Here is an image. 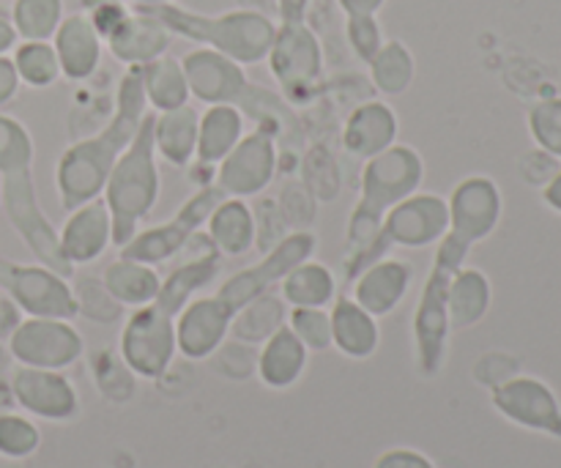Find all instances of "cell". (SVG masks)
Masks as SVG:
<instances>
[{
	"mask_svg": "<svg viewBox=\"0 0 561 468\" xmlns=\"http://www.w3.org/2000/svg\"><path fill=\"white\" fill-rule=\"evenodd\" d=\"M60 252L71 266H91L113 247V217L104 197L71 208L58 233Z\"/></svg>",
	"mask_w": 561,
	"mask_h": 468,
	"instance_id": "18",
	"label": "cell"
},
{
	"mask_svg": "<svg viewBox=\"0 0 561 468\" xmlns=\"http://www.w3.org/2000/svg\"><path fill=\"white\" fill-rule=\"evenodd\" d=\"M222 201L225 192L217 184L201 186V192H195L170 222L157 225V228L137 230L135 239L121 247V258L148 263V266H162L170 258L184 252L192 236L206 225V219L211 217V212Z\"/></svg>",
	"mask_w": 561,
	"mask_h": 468,
	"instance_id": "9",
	"label": "cell"
},
{
	"mask_svg": "<svg viewBox=\"0 0 561 468\" xmlns=\"http://www.w3.org/2000/svg\"><path fill=\"white\" fill-rule=\"evenodd\" d=\"M102 283L124 310L126 307L137 310V307H146L157 301L162 277H159L157 266H148V263L129 261V258L118 255L115 261L107 263V269L102 274Z\"/></svg>",
	"mask_w": 561,
	"mask_h": 468,
	"instance_id": "29",
	"label": "cell"
},
{
	"mask_svg": "<svg viewBox=\"0 0 561 468\" xmlns=\"http://www.w3.org/2000/svg\"><path fill=\"white\" fill-rule=\"evenodd\" d=\"M252 212H255V244H257V250H261V252L274 250V247H277L279 241H283L285 236L290 233V228L285 225L283 212H279L277 201L266 197V201H261V206L252 208Z\"/></svg>",
	"mask_w": 561,
	"mask_h": 468,
	"instance_id": "45",
	"label": "cell"
},
{
	"mask_svg": "<svg viewBox=\"0 0 561 468\" xmlns=\"http://www.w3.org/2000/svg\"><path fill=\"white\" fill-rule=\"evenodd\" d=\"M301 184L310 190V195L318 203H332L340 197L343 175H340L337 159L332 157L327 146L307 148L305 159H301Z\"/></svg>",
	"mask_w": 561,
	"mask_h": 468,
	"instance_id": "38",
	"label": "cell"
},
{
	"mask_svg": "<svg viewBox=\"0 0 561 468\" xmlns=\"http://www.w3.org/2000/svg\"><path fill=\"white\" fill-rule=\"evenodd\" d=\"M55 55L60 64V77L66 80H88L102 64L104 42L88 14H66L53 36Z\"/></svg>",
	"mask_w": 561,
	"mask_h": 468,
	"instance_id": "23",
	"label": "cell"
},
{
	"mask_svg": "<svg viewBox=\"0 0 561 468\" xmlns=\"http://www.w3.org/2000/svg\"><path fill=\"white\" fill-rule=\"evenodd\" d=\"M318 250V239L312 230H290L274 250L263 255V261L241 269L233 277L225 279L217 290V299L228 307L230 312H239L241 307L250 305L257 296L268 294L274 285L283 283L285 274L296 269L299 263L310 261Z\"/></svg>",
	"mask_w": 561,
	"mask_h": 468,
	"instance_id": "10",
	"label": "cell"
},
{
	"mask_svg": "<svg viewBox=\"0 0 561 468\" xmlns=\"http://www.w3.org/2000/svg\"><path fill=\"white\" fill-rule=\"evenodd\" d=\"M20 85L22 82H20V77H16L11 55H0V110H3L9 102H14Z\"/></svg>",
	"mask_w": 561,
	"mask_h": 468,
	"instance_id": "47",
	"label": "cell"
},
{
	"mask_svg": "<svg viewBox=\"0 0 561 468\" xmlns=\"http://www.w3.org/2000/svg\"><path fill=\"white\" fill-rule=\"evenodd\" d=\"M345 38H348L351 49L359 60L370 64L373 55L383 47V31L381 22H378L376 14H354L345 22Z\"/></svg>",
	"mask_w": 561,
	"mask_h": 468,
	"instance_id": "44",
	"label": "cell"
},
{
	"mask_svg": "<svg viewBox=\"0 0 561 468\" xmlns=\"http://www.w3.org/2000/svg\"><path fill=\"white\" fill-rule=\"evenodd\" d=\"M244 135V113L236 104H211L197 121L195 162L217 168Z\"/></svg>",
	"mask_w": 561,
	"mask_h": 468,
	"instance_id": "27",
	"label": "cell"
},
{
	"mask_svg": "<svg viewBox=\"0 0 561 468\" xmlns=\"http://www.w3.org/2000/svg\"><path fill=\"white\" fill-rule=\"evenodd\" d=\"M137 69H140L142 93H146L151 113H170V110L190 104V85H186L179 58L162 55V58L151 60L146 66H137Z\"/></svg>",
	"mask_w": 561,
	"mask_h": 468,
	"instance_id": "32",
	"label": "cell"
},
{
	"mask_svg": "<svg viewBox=\"0 0 561 468\" xmlns=\"http://www.w3.org/2000/svg\"><path fill=\"white\" fill-rule=\"evenodd\" d=\"M233 312L217 296H197L175 316L179 354L190 362L211 359L214 351L228 340Z\"/></svg>",
	"mask_w": 561,
	"mask_h": 468,
	"instance_id": "17",
	"label": "cell"
},
{
	"mask_svg": "<svg viewBox=\"0 0 561 468\" xmlns=\"http://www.w3.org/2000/svg\"><path fill=\"white\" fill-rule=\"evenodd\" d=\"M307 365H310V351L290 332L288 323L279 332H274L266 343L257 345L255 376L261 378L263 387L274 389V392L296 387L305 376Z\"/></svg>",
	"mask_w": 561,
	"mask_h": 468,
	"instance_id": "24",
	"label": "cell"
},
{
	"mask_svg": "<svg viewBox=\"0 0 561 468\" xmlns=\"http://www.w3.org/2000/svg\"><path fill=\"white\" fill-rule=\"evenodd\" d=\"M197 121H201V113L190 104L170 113H153V148L162 162L173 168H186L195 162Z\"/></svg>",
	"mask_w": 561,
	"mask_h": 468,
	"instance_id": "28",
	"label": "cell"
},
{
	"mask_svg": "<svg viewBox=\"0 0 561 468\" xmlns=\"http://www.w3.org/2000/svg\"><path fill=\"white\" fill-rule=\"evenodd\" d=\"M332 349H337L345 359L365 362L376 356L378 345H381V329H378V318L362 310L351 296H337L332 301Z\"/></svg>",
	"mask_w": 561,
	"mask_h": 468,
	"instance_id": "25",
	"label": "cell"
},
{
	"mask_svg": "<svg viewBox=\"0 0 561 468\" xmlns=\"http://www.w3.org/2000/svg\"><path fill=\"white\" fill-rule=\"evenodd\" d=\"M488 307H491V283L485 274L480 269H458L447 296L449 329L466 332V329L477 327L485 318Z\"/></svg>",
	"mask_w": 561,
	"mask_h": 468,
	"instance_id": "31",
	"label": "cell"
},
{
	"mask_svg": "<svg viewBox=\"0 0 561 468\" xmlns=\"http://www.w3.org/2000/svg\"><path fill=\"white\" fill-rule=\"evenodd\" d=\"M266 60L285 102L310 104L318 96L323 85V47L307 22L277 25Z\"/></svg>",
	"mask_w": 561,
	"mask_h": 468,
	"instance_id": "6",
	"label": "cell"
},
{
	"mask_svg": "<svg viewBox=\"0 0 561 468\" xmlns=\"http://www.w3.org/2000/svg\"><path fill=\"white\" fill-rule=\"evenodd\" d=\"M449 230V206L442 195L414 192L389 208L376 239V261L389 250H425L436 247Z\"/></svg>",
	"mask_w": 561,
	"mask_h": 468,
	"instance_id": "11",
	"label": "cell"
},
{
	"mask_svg": "<svg viewBox=\"0 0 561 468\" xmlns=\"http://www.w3.org/2000/svg\"><path fill=\"white\" fill-rule=\"evenodd\" d=\"M279 296L288 307H329L337 299V277L327 263L310 258L285 274Z\"/></svg>",
	"mask_w": 561,
	"mask_h": 468,
	"instance_id": "33",
	"label": "cell"
},
{
	"mask_svg": "<svg viewBox=\"0 0 561 468\" xmlns=\"http://www.w3.org/2000/svg\"><path fill=\"white\" fill-rule=\"evenodd\" d=\"M337 3L345 14L354 16V14H378L387 0H337Z\"/></svg>",
	"mask_w": 561,
	"mask_h": 468,
	"instance_id": "50",
	"label": "cell"
},
{
	"mask_svg": "<svg viewBox=\"0 0 561 468\" xmlns=\"http://www.w3.org/2000/svg\"><path fill=\"white\" fill-rule=\"evenodd\" d=\"M11 395L25 414L44 422H71L82 411L77 387L64 370L20 367L11 378Z\"/></svg>",
	"mask_w": 561,
	"mask_h": 468,
	"instance_id": "15",
	"label": "cell"
},
{
	"mask_svg": "<svg viewBox=\"0 0 561 468\" xmlns=\"http://www.w3.org/2000/svg\"><path fill=\"white\" fill-rule=\"evenodd\" d=\"M0 290L20 307L25 318H80L69 277L53 272L44 263H14L0 258Z\"/></svg>",
	"mask_w": 561,
	"mask_h": 468,
	"instance_id": "7",
	"label": "cell"
},
{
	"mask_svg": "<svg viewBox=\"0 0 561 468\" xmlns=\"http://www.w3.org/2000/svg\"><path fill=\"white\" fill-rule=\"evenodd\" d=\"M146 115L148 102L146 93H142L140 69L131 66L118 82L110 124L93 137H82V140L71 142L60 153L58 168H55V186H58L60 206L66 212L102 197L110 170L118 162L121 153L129 148V142L135 140Z\"/></svg>",
	"mask_w": 561,
	"mask_h": 468,
	"instance_id": "1",
	"label": "cell"
},
{
	"mask_svg": "<svg viewBox=\"0 0 561 468\" xmlns=\"http://www.w3.org/2000/svg\"><path fill=\"white\" fill-rule=\"evenodd\" d=\"M367 66L373 85L383 96H403L416 77L414 53L400 38H387Z\"/></svg>",
	"mask_w": 561,
	"mask_h": 468,
	"instance_id": "35",
	"label": "cell"
},
{
	"mask_svg": "<svg viewBox=\"0 0 561 468\" xmlns=\"http://www.w3.org/2000/svg\"><path fill=\"white\" fill-rule=\"evenodd\" d=\"M373 468H436V464L425 453H420V449L394 447L378 455Z\"/></svg>",
	"mask_w": 561,
	"mask_h": 468,
	"instance_id": "46",
	"label": "cell"
},
{
	"mask_svg": "<svg viewBox=\"0 0 561 468\" xmlns=\"http://www.w3.org/2000/svg\"><path fill=\"white\" fill-rule=\"evenodd\" d=\"M400 121L392 104L381 102V99H370L362 102L359 107L351 110L343 126V148L351 159H367L378 157L387 148L398 142Z\"/></svg>",
	"mask_w": 561,
	"mask_h": 468,
	"instance_id": "21",
	"label": "cell"
},
{
	"mask_svg": "<svg viewBox=\"0 0 561 468\" xmlns=\"http://www.w3.org/2000/svg\"><path fill=\"white\" fill-rule=\"evenodd\" d=\"M75 299L77 310L82 318L93 323H115L124 316V307L110 296V290L104 288L102 277H80L75 285Z\"/></svg>",
	"mask_w": 561,
	"mask_h": 468,
	"instance_id": "41",
	"label": "cell"
},
{
	"mask_svg": "<svg viewBox=\"0 0 561 468\" xmlns=\"http://www.w3.org/2000/svg\"><path fill=\"white\" fill-rule=\"evenodd\" d=\"M288 329L310 354L332 349V318L327 307H288Z\"/></svg>",
	"mask_w": 561,
	"mask_h": 468,
	"instance_id": "40",
	"label": "cell"
},
{
	"mask_svg": "<svg viewBox=\"0 0 561 468\" xmlns=\"http://www.w3.org/2000/svg\"><path fill=\"white\" fill-rule=\"evenodd\" d=\"M11 60L22 85L42 91L60 80V64L53 42H20L11 49Z\"/></svg>",
	"mask_w": 561,
	"mask_h": 468,
	"instance_id": "37",
	"label": "cell"
},
{
	"mask_svg": "<svg viewBox=\"0 0 561 468\" xmlns=\"http://www.w3.org/2000/svg\"><path fill=\"white\" fill-rule=\"evenodd\" d=\"M279 170V151H277V135L263 126L255 132H247L233 151L214 168V181L225 197H250L263 195L268 184L274 181Z\"/></svg>",
	"mask_w": 561,
	"mask_h": 468,
	"instance_id": "12",
	"label": "cell"
},
{
	"mask_svg": "<svg viewBox=\"0 0 561 468\" xmlns=\"http://www.w3.org/2000/svg\"><path fill=\"white\" fill-rule=\"evenodd\" d=\"M285 321H288V305L283 301V296L268 290L236 312L228 338L247 345H263L274 332L285 327Z\"/></svg>",
	"mask_w": 561,
	"mask_h": 468,
	"instance_id": "34",
	"label": "cell"
},
{
	"mask_svg": "<svg viewBox=\"0 0 561 468\" xmlns=\"http://www.w3.org/2000/svg\"><path fill=\"white\" fill-rule=\"evenodd\" d=\"M131 5H162V3H175V0H129Z\"/></svg>",
	"mask_w": 561,
	"mask_h": 468,
	"instance_id": "52",
	"label": "cell"
},
{
	"mask_svg": "<svg viewBox=\"0 0 561 468\" xmlns=\"http://www.w3.org/2000/svg\"><path fill=\"white\" fill-rule=\"evenodd\" d=\"M190 244L195 247V255H190V261L181 263L179 269H173V272L162 279L157 301H153V305L162 307V310L173 318L195 299L197 290L211 285L214 277L219 274V258L222 255H219L217 247L211 244V239L197 230L190 239Z\"/></svg>",
	"mask_w": 561,
	"mask_h": 468,
	"instance_id": "20",
	"label": "cell"
},
{
	"mask_svg": "<svg viewBox=\"0 0 561 468\" xmlns=\"http://www.w3.org/2000/svg\"><path fill=\"white\" fill-rule=\"evenodd\" d=\"M354 283V294L351 299L370 312L373 318H387L398 310L411 294L414 285V266L398 258H381V261L370 263L359 277L351 279Z\"/></svg>",
	"mask_w": 561,
	"mask_h": 468,
	"instance_id": "19",
	"label": "cell"
},
{
	"mask_svg": "<svg viewBox=\"0 0 561 468\" xmlns=\"http://www.w3.org/2000/svg\"><path fill=\"white\" fill-rule=\"evenodd\" d=\"M447 206V233L471 250V244L488 239L493 233V228H496L499 214H502V197H499L496 184L491 179H485V175H471V179H463L455 186Z\"/></svg>",
	"mask_w": 561,
	"mask_h": 468,
	"instance_id": "16",
	"label": "cell"
},
{
	"mask_svg": "<svg viewBox=\"0 0 561 468\" xmlns=\"http://www.w3.org/2000/svg\"><path fill=\"white\" fill-rule=\"evenodd\" d=\"M9 351L20 367L69 370L85 354V340L71 321L22 318V323L9 338Z\"/></svg>",
	"mask_w": 561,
	"mask_h": 468,
	"instance_id": "13",
	"label": "cell"
},
{
	"mask_svg": "<svg viewBox=\"0 0 561 468\" xmlns=\"http://www.w3.org/2000/svg\"><path fill=\"white\" fill-rule=\"evenodd\" d=\"M310 3L312 0H277L279 25H296V22H307Z\"/></svg>",
	"mask_w": 561,
	"mask_h": 468,
	"instance_id": "49",
	"label": "cell"
},
{
	"mask_svg": "<svg viewBox=\"0 0 561 468\" xmlns=\"http://www.w3.org/2000/svg\"><path fill=\"white\" fill-rule=\"evenodd\" d=\"M214 367H217L219 376H225L228 381H247V378L255 376L257 367V345L239 343V340H225L217 351L211 354Z\"/></svg>",
	"mask_w": 561,
	"mask_h": 468,
	"instance_id": "43",
	"label": "cell"
},
{
	"mask_svg": "<svg viewBox=\"0 0 561 468\" xmlns=\"http://www.w3.org/2000/svg\"><path fill=\"white\" fill-rule=\"evenodd\" d=\"M469 247L460 244L453 236H444L436 244V258H433V269L427 274L425 285L420 290L414 310V351H416V370L422 378H436L444 370L447 362V343H449V312H447V296L449 283H453L455 272L463 269Z\"/></svg>",
	"mask_w": 561,
	"mask_h": 468,
	"instance_id": "5",
	"label": "cell"
},
{
	"mask_svg": "<svg viewBox=\"0 0 561 468\" xmlns=\"http://www.w3.org/2000/svg\"><path fill=\"white\" fill-rule=\"evenodd\" d=\"M135 9L157 16L173 36L217 49L241 66L263 64L268 58V49H272L274 33H277V22L255 9H236L217 16L186 11L175 3L135 5Z\"/></svg>",
	"mask_w": 561,
	"mask_h": 468,
	"instance_id": "3",
	"label": "cell"
},
{
	"mask_svg": "<svg viewBox=\"0 0 561 468\" xmlns=\"http://www.w3.org/2000/svg\"><path fill=\"white\" fill-rule=\"evenodd\" d=\"M170 42H173V33L157 16L131 5L129 16L104 38V47L110 49L115 60L131 69V66H146L168 55Z\"/></svg>",
	"mask_w": 561,
	"mask_h": 468,
	"instance_id": "22",
	"label": "cell"
},
{
	"mask_svg": "<svg viewBox=\"0 0 561 468\" xmlns=\"http://www.w3.org/2000/svg\"><path fill=\"white\" fill-rule=\"evenodd\" d=\"M42 433L27 416L0 414V455L9 460H25L38 453Z\"/></svg>",
	"mask_w": 561,
	"mask_h": 468,
	"instance_id": "42",
	"label": "cell"
},
{
	"mask_svg": "<svg viewBox=\"0 0 561 468\" xmlns=\"http://www.w3.org/2000/svg\"><path fill=\"white\" fill-rule=\"evenodd\" d=\"M179 60L186 85H190V96L206 107H211V104H236L239 107L252 85L247 80L244 66L236 64L228 55L217 53V49L197 47Z\"/></svg>",
	"mask_w": 561,
	"mask_h": 468,
	"instance_id": "14",
	"label": "cell"
},
{
	"mask_svg": "<svg viewBox=\"0 0 561 468\" xmlns=\"http://www.w3.org/2000/svg\"><path fill=\"white\" fill-rule=\"evenodd\" d=\"M20 323H22L20 307H16L9 296H0V340H9Z\"/></svg>",
	"mask_w": 561,
	"mask_h": 468,
	"instance_id": "48",
	"label": "cell"
},
{
	"mask_svg": "<svg viewBox=\"0 0 561 468\" xmlns=\"http://www.w3.org/2000/svg\"><path fill=\"white\" fill-rule=\"evenodd\" d=\"M425 159L414 146L394 142L378 157L367 159L359 181V201L345 230V277L354 279L376 263V239L389 208L422 190Z\"/></svg>",
	"mask_w": 561,
	"mask_h": 468,
	"instance_id": "2",
	"label": "cell"
},
{
	"mask_svg": "<svg viewBox=\"0 0 561 468\" xmlns=\"http://www.w3.org/2000/svg\"><path fill=\"white\" fill-rule=\"evenodd\" d=\"M64 16V0H11L9 20L20 42H53Z\"/></svg>",
	"mask_w": 561,
	"mask_h": 468,
	"instance_id": "36",
	"label": "cell"
},
{
	"mask_svg": "<svg viewBox=\"0 0 561 468\" xmlns=\"http://www.w3.org/2000/svg\"><path fill=\"white\" fill-rule=\"evenodd\" d=\"M493 406L502 411L507 420L529 427H553L557 425V411L553 400L540 384L535 381H510L493 392Z\"/></svg>",
	"mask_w": 561,
	"mask_h": 468,
	"instance_id": "30",
	"label": "cell"
},
{
	"mask_svg": "<svg viewBox=\"0 0 561 468\" xmlns=\"http://www.w3.org/2000/svg\"><path fill=\"white\" fill-rule=\"evenodd\" d=\"M118 354L137 378L159 381L179 354L175 318L157 305L131 310L124 329H121Z\"/></svg>",
	"mask_w": 561,
	"mask_h": 468,
	"instance_id": "8",
	"label": "cell"
},
{
	"mask_svg": "<svg viewBox=\"0 0 561 468\" xmlns=\"http://www.w3.org/2000/svg\"><path fill=\"white\" fill-rule=\"evenodd\" d=\"M206 236L222 258H244L255 250V212L241 197H225L206 219Z\"/></svg>",
	"mask_w": 561,
	"mask_h": 468,
	"instance_id": "26",
	"label": "cell"
},
{
	"mask_svg": "<svg viewBox=\"0 0 561 468\" xmlns=\"http://www.w3.org/2000/svg\"><path fill=\"white\" fill-rule=\"evenodd\" d=\"M162 195V175H159V157L153 148V113L142 118L140 132L129 142L118 162L110 170L107 186L102 197L113 217V247L129 244L142 230V222L157 208Z\"/></svg>",
	"mask_w": 561,
	"mask_h": 468,
	"instance_id": "4",
	"label": "cell"
},
{
	"mask_svg": "<svg viewBox=\"0 0 561 468\" xmlns=\"http://www.w3.org/2000/svg\"><path fill=\"white\" fill-rule=\"evenodd\" d=\"M91 378L99 395L113 403H129L137 392V376L126 367L121 354L113 351H96L91 356Z\"/></svg>",
	"mask_w": 561,
	"mask_h": 468,
	"instance_id": "39",
	"label": "cell"
},
{
	"mask_svg": "<svg viewBox=\"0 0 561 468\" xmlns=\"http://www.w3.org/2000/svg\"><path fill=\"white\" fill-rule=\"evenodd\" d=\"M20 44V36H16L14 25H11V20H5V16H0V55H9L11 49Z\"/></svg>",
	"mask_w": 561,
	"mask_h": 468,
	"instance_id": "51",
	"label": "cell"
}]
</instances>
